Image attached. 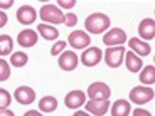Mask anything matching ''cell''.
<instances>
[{
    "label": "cell",
    "instance_id": "cell-19",
    "mask_svg": "<svg viewBox=\"0 0 155 116\" xmlns=\"http://www.w3.org/2000/svg\"><path fill=\"white\" fill-rule=\"evenodd\" d=\"M37 32L42 35L46 40H56L59 37V31L54 27V25H47V24H39Z\"/></svg>",
    "mask_w": 155,
    "mask_h": 116
},
{
    "label": "cell",
    "instance_id": "cell-32",
    "mask_svg": "<svg viewBox=\"0 0 155 116\" xmlns=\"http://www.w3.org/2000/svg\"><path fill=\"white\" fill-rule=\"evenodd\" d=\"M0 116H15V114H14V111L5 108V109H0Z\"/></svg>",
    "mask_w": 155,
    "mask_h": 116
},
{
    "label": "cell",
    "instance_id": "cell-14",
    "mask_svg": "<svg viewBox=\"0 0 155 116\" xmlns=\"http://www.w3.org/2000/svg\"><path fill=\"white\" fill-rule=\"evenodd\" d=\"M37 37L39 35L35 34V31H32V29H25V31L19 32V35H17V42H19L20 47L29 49V47H34L35 44H37Z\"/></svg>",
    "mask_w": 155,
    "mask_h": 116
},
{
    "label": "cell",
    "instance_id": "cell-15",
    "mask_svg": "<svg viewBox=\"0 0 155 116\" xmlns=\"http://www.w3.org/2000/svg\"><path fill=\"white\" fill-rule=\"evenodd\" d=\"M138 35L143 40H152L155 37V22L153 19H145L138 25Z\"/></svg>",
    "mask_w": 155,
    "mask_h": 116
},
{
    "label": "cell",
    "instance_id": "cell-13",
    "mask_svg": "<svg viewBox=\"0 0 155 116\" xmlns=\"http://www.w3.org/2000/svg\"><path fill=\"white\" fill-rule=\"evenodd\" d=\"M84 108L86 113H91L93 116H103L108 113L110 108V101L108 99H103V101H88L84 103Z\"/></svg>",
    "mask_w": 155,
    "mask_h": 116
},
{
    "label": "cell",
    "instance_id": "cell-11",
    "mask_svg": "<svg viewBox=\"0 0 155 116\" xmlns=\"http://www.w3.org/2000/svg\"><path fill=\"white\" fill-rule=\"evenodd\" d=\"M14 98L19 105H31L35 101V91L29 86H19L14 91Z\"/></svg>",
    "mask_w": 155,
    "mask_h": 116
},
{
    "label": "cell",
    "instance_id": "cell-18",
    "mask_svg": "<svg viewBox=\"0 0 155 116\" xmlns=\"http://www.w3.org/2000/svg\"><path fill=\"white\" fill-rule=\"evenodd\" d=\"M132 111V106L127 99H118L111 106V116H128Z\"/></svg>",
    "mask_w": 155,
    "mask_h": 116
},
{
    "label": "cell",
    "instance_id": "cell-31",
    "mask_svg": "<svg viewBox=\"0 0 155 116\" xmlns=\"http://www.w3.org/2000/svg\"><path fill=\"white\" fill-rule=\"evenodd\" d=\"M14 5L12 0H0V8H10Z\"/></svg>",
    "mask_w": 155,
    "mask_h": 116
},
{
    "label": "cell",
    "instance_id": "cell-12",
    "mask_svg": "<svg viewBox=\"0 0 155 116\" xmlns=\"http://www.w3.org/2000/svg\"><path fill=\"white\" fill-rule=\"evenodd\" d=\"M37 19V12L32 5H22V7L17 10V20L24 25H31V24L35 22Z\"/></svg>",
    "mask_w": 155,
    "mask_h": 116
},
{
    "label": "cell",
    "instance_id": "cell-2",
    "mask_svg": "<svg viewBox=\"0 0 155 116\" xmlns=\"http://www.w3.org/2000/svg\"><path fill=\"white\" fill-rule=\"evenodd\" d=\"M41 20L42 22H49L52 25L64 24V14H62V10L59 7H56L52 4H47L41 7Z\"/></svg>",
    "mask_w": 155,
    "mask_h": 116
},
{
    "label": "cell",
    "instance_id": "cell-5",
    "mask_svg": "<svg viewBox=\"0 0 155 116\" xmlns=\"http://www.w3.org/2000/svg\"><path fill=\"white\" fill-rule=\"evenodd\" d=\"M88 96L91 101H103V99H110L111 96V89L106 82H93L88 88Z\"/></svg>",
    "mask_w": 155,
    "mask_h": 116
},
{
    "label": "cell",
    "instance_id": "cell-8",
    "mask_svg": "<svg viewBox=\"0 0 155 116\" xmlns=\"http://www.w3.org/2000/svg\"><path fill=\"white\" fill-rule=\"evenodd\" d=\"M84 103H86V94L83 93L81 89H73V91H69V93L66 94V98H64V105L69 109L81 108Z\"/></svg>",
    "mask_w": 155,
    "mask_h": 116
},
{
    "label": "cell",
    "instance_id": "cell-27",
    "mask_svg": "<svg viewBox=\"0 0 155 116\" xmlns=\"http://www.w3.org/2000/svg\"><path fill=\"white\" fill-rule=\"evenodd\" d=\"M78 22V17L76 14H73V12H68L66 15H64V24H66L68 27H74Z\"/></svg>",
    "mask_w": 155,
    "mask_h": 116
},
{
    "label": "cell",
    "instance_id": "cell-26",
    "mask_svg": "<svg viewBox=\"0 0 155 116\" xmlns=\"http://www.w3.org/2000/svg\"><path fill=\"white\" fill-rule=\"evenodd\" d=\"M64 47H66V42L64 40H58L52 46V49H51V56H59L61 52H64Z\"/></svg>",
    "mask_w": 155,
    "mask_h": 116
},
{
    "label": "cell",
    "instance_id": "cell-21",
    "mask_svg": "<svg viewBox=\"0 0 155 116\" xmlns=\"http://www.w3.org/2000/svg\"><path fill=\"white\" fill-rule=\"evenodd\" d=\"M140 82H142V84H147V86H152L155 82V67L153 66L142 67V72H140Z\"/></svg>",
    "mask_w": 155,
    "mask_h": 116
},
{
    "label": "cell",
    "instance_id": "cell-22",
    "mask_svg": "<svg viewBox=\"0 0 155 116\" xmlns=\"http://www.w3.org/2000/svg\"><path fill=\"white\" fill-rule=\"evenodd\" d=\"M27 62H29V57H27V54H25V52H22V50L14 52V54L10 56V64L14 67H24Z\"/></svg>",
    "mask_w": 155,
    "mask_h": 116
},
{
    "label": "cell",
    "instance_id": "cell-1",
    "mask_svg": "<svg viewBox=\"0 0 155 116\" xmlns=\"http://www.w3.org/2000/svg\"><path fill=\"white\" fill-rule=\"evenodd\" d=\"M110 24H111V20H110V17L106 14L94 12L84 20V27L89 34H103L110 27Z\"/></svg>",
    "mask_w": 155,
    "mask_h": 116
},
{
    "label": "cell",
    "instance_id": "cell-6",
    "mask_svg": "<svg viewBox=\"0 0 155 116\" xmlns=\"http://www.w3.org/2000/svg\"><path fill=\"white\" fill-rule=\"evenodd\" d=\"M127 42V34L123 29H110L105 35H103V44L108 47H116V46H123Z\"/></svg>",
    "mask_w": 155,
    "mask_h": 116
},
{
    "label": "cell",
    "instance_id": "cell-33",
    "mask_svg": "<svg viewBox=\"0 0 155 116\" xmlns=\"http://www.w3.org/2000/svg\"><path fill=\"white\" fill-rule=\"evenodd\" d=\"M24 116H42L41 114V111H35V109H31V111H27Z\"/></svg>",
    "mask_w": 155,
    "mask_h": 116
},
{
    "label": "cell",
    "instance_id": "cell-20",
    "mask_svg": "<svg viewBox=\"0 0 155 116\" xmlns=\"http://www.w3.org/2000/svg\"><path fill=\"white\" fill-rule=\"evenodd\" d=\"M39 109L42 113H52L58 109V99L54 96H44L39 101Z\"/></svg>",
    "mask_w": 155,
    "mask_h": 116
},
{
    "label": "cell",
    "instance_id": "cell-16",
    "mask_svg": "<svg viewBox=\"0 0 155 116\" xmlns=\"http://www.w3.org/2000/svg\"><path fill=\"white\" fill-rule=\"evenodd\" d=\"M128 46H130V49H132L133 54H138V56H148L152 54V47L148 46L147 42H143V40H140V39H130L128 40Z\"/></svg>",
    "mask_w": 155,
    "mask_h": 116
},
{
    "label": "cell",
    "instance_id": "cell-9",
    "mask_svg": "<svg viewBox=\"0 0 155 116\" xmlns=\"http://www.w3.org/2000/svg\"><path fill=\"white\" fill-rule=\"evenodd\" d=\"M59 67H61L62 71H74L78 67V62H79V59H78L76 52L74 50H64V52H61L59 54Z\"/></svg>",
    "mask_w": 155,
    "mask_h": 116
},
{
    "label": "cell",
    "instance_id": "cell-4",
    "mask_svg": "<svg viewBox=\"0 0 155 116\" xmlns=\"http://www.w3.org/2000/svg\"><path fill=\"white\" fill-rule=\"evenodd\" d=\"M125 59V47L116 46V47H108L105 52V62L108 67H120Z\"/></svg>",
    "mask_w": 155,
    "mask_h": 116
},
{
    "label": "cell",
    "instance_id": "cell-24",
    "mask_svg": "<svg viewBox=\"0 0 155 116\" xmlns=\"http://www.w3.org/2000/svg\"><path fill=\"white\" fill-rule=\"evenodd\" d=\"M12 103V96L7 89H2L0 88V109H5L8 108V105Z\"/></svg>",
    "mask_w": 155,
    "mask_h": 116
},
{
    "label": "cell",
    "instance_id": "cell-10",
    "mask_svg": "<svg viewBox=\"0 0 155 116\" xmlns=\"http://www.w3.org/2000/svg\"><path fill=\"white\" fill-rule=\"evenodd\" d=\"M103 57V52L98 47H89L81 54V64L86 67H94Z\"/></svg>",
    "mask_w": 155,
    "mask_h": 116
},
{
    "label": "cell",
    "instance_id": "cell-3",
    "mask_svg": "<svg viewBox=\"0 0 155 116\" xmlns=\"http://www.w3.org/2000/svg\"><path fill=\"white\" fill-rule=\"evenodd\" d=\"M153 89L148 86H135L130 91V101L135 105H145V103L153 99Z\"/></svg>",
    "mask_w": 155,
    "mask_h": 116
},
{
    "label": "cell",
    "instance_id": "cell-17",
    "mask_svg": "<svg viewBox=\"0 0 155 116\" xmlns=\"http://www.w3.org/2000/svg\"><path fill=\"white\" fill-rule=\"evenodd\" d=\"M125 64H127V69L130 72H140L142 67H143V62L137 54H133L132 50L130 52H125Z\"/></svg>",
    "mask_w": 155,
    "mask_h": 116
},
{
    "label": "cell",
    "instance_id": "cell-34",
    "mask_svg": "<svg viewBox=\"0 0 155 116\" xmlns=\"http://www.w3.org/2000/svg\"><path fill=\"white\" fill-rule=\"evenodd\" d=\"M73 116H89V113H86V111H76Z\"/></svg>",
    "mask_w": 155,
    "mask_h": 116
},
{
    "label": "cell",
    "instance_id": "cell-7",
    "mask_svg": "<svg viewBox=\"0 0 155 116\" xmlns=\"http://www.w3.org/2000/svg\"><path fill=\"white\" fill-rule=\"evenodd\" d=\"M68 42L73 49H86V47L91 44V37L88 35V32L84 31H74L69 34L68 37Z\"/></svg>",
    "mask_w": 155,
    "mask_h": 116
},
{
    "label": "cell",
    "instance_id": "cell-29",
    "mask_svg": "<svg viewBox=\"0 0 155 116\" xmlns=\"http://www.w3.org/2000/svg\"><path fill=\"white\" fill-rule=\"evenodd\" d=\"M133 116H152V113L147 111V109L138 108V109H135V111H133Z\"/></svg>",
    "mask_w": 155,
    "mask_h": 116
},
{
    "label": "cell",
    "instance_id": "cell-23",
    "mask_svg": "<svg viewBox=\"0 0 155 116\" xmlns=\"http://www.w3.org/2000/svg\"><path fill=\"white\" fill-rule=\"evenodd\" d=\"M12 47L14 42L10 35H0V56H8L12 52Z\"/></svg>",
    "mask_w": 155,
    "mask_h": 116
},
{
    "label": "cell",
    "instance_id": "cell-30",
    "mask_svg": "<svg viewBox=\"0 0 155 116\" xmlns=\"http://www.w3.org/2000/svg\"><path fill=\"white\" fill-rule=\"evenodd\" d=\"M7 20H8L7 14H5V12H2V10H0V29L4 27L5 24H7Z\"/></svg>",
    "mask_w": 155,
    "mask_h": 116
},
{
    "label": "cell",
    "instance_id": "cell-28",
    "mask_svg": "<svg viewBox=\"0 0 155 116\" xmlns=\"http://www.w3.org/2000/svg\"><path fill=\"white\" fill-rule=\"evenodd\" d=\"M74 5H76L74 0H58V7L61 8H73Z\"/></svg>",
    "mask_w": 155,
    "mask_h": 116
},
{
    "label": "cell",
    "instance_id": "cell-25",
    "mask_svg": "<svg viewBox=\"0 0 155 116\" xmlns=\"http://www.w3.org/2000/svg\"><path fill=\"white\" fill-rule=\"evenodd\" d=\"M8 76H10V66L7 61L0 59V81H7Z\"/></svg>",
    "mask_w": 155,
    "mask_h": 116
}]
</instances>
